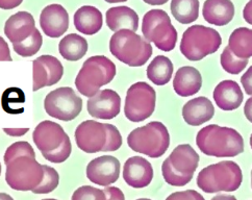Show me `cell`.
<instances>
[{"label":"cell","instance_id":"1","mask_svg":"<svg viewBox=\"0 0 252 200\" xmlns=\"http://www.w3.org/2000/svg\"><path fill=\"white\" fill-rule=\"evenodd\" d=\"M196 144L206 156L233 158L244 152V140L236 130L226 126L211 124L197 133Z\"/></svg>","mask_w":252,"mask_h":200},{"label":"cell","instance_id":"2","mask_svg":"<svg viewBox=\"0 0 252 200\" xmlns=\"http://www.w3.org/2000/svg\"><path fill=\"white\" fill-rule=\"evenodd\" d=\"M243 180L240 166L232 161H222L202 169L197 176V186L205 193L235 192Z\"/></svg>","mask_w":252,"mask_h":200},{"label":"cell","instance_id":"3","mask_svg":"<svg viewBox=\"0 0 252 200\" xmlns=\"http://www.w3.org/2000/svg\"><path fill=\"white\" fill-rule=\"evenodd\" d=\"M110 51L117 60L129 67H141L151 58L152 46L136 32L121 30L112 35Z\"/></svg>","mask_w":252,"mask_h":200},{"label":"cell","instance_id":"4","mask_svg":"<svg viewBox=\"0 0 252 200\" xmlns=\"http://www.w3.org/2000/svg\"><path fill=\"white\" fill-rule=\"evenodd\" d=\"M116 75V65L104 56L89 58L79 70L75 86L80 94L93 97L102 86L109 85Z\"/></svg>","mask_w":252,"mask_h":200},{"label":"cell","instance_id":"5","mask_svg":"<svg viewBox=\"0 0 252 200\" xmlns=\"http://www.w3.org/2000/svg\"><path fill=\"white\" fill-rule=\"evenodd\" d=\"M131 150L158 159L164 156L170 146V134L167 127L159 121L149 122L133 130L127 137Z\"/></svg>","mask_w":252,"mask_h":200},{"label":"cell","instance_id":"6","mask_svg":"<svg viewBox=\"0 0 252 200\" xmlns=\"http://www.w3.org/2000/svg\"><path fill=\"white\" fill-rule=\"evenodd\" d=\"M222 44L220 33L203 25H193L184 33L181 52L189 61L198 62L217 52Z\"/></svg>","mask_w":252,"mask_h":200},{"label":"cell","instance_id":"7","mask_svg":"<svg viewBox=\"0 0 252 200\" xmlns=\"http://www.w3.org/2000/svg\"><path fill=\"white\" fill-rule=\"evenodd\" d=\"M144 38L166 52L173 50L177 43V32L169 15L163 10H151L143 17Z\"/></svg>","mask_w":252,"mask_h":200},{"label":"cell","instance_id":"8","mask_svg":"<svg viewBox=\"0 0 252 200\" xmlns=\"http://www.w3.org/2000/svg\"><path fill=\"white\" fill-rule=\"evenodd\" d=\"M44 168L37 160L21 156L6 165L5 180L16 191H32L43 180Z\"/></svg>","mask_w":252,"mask_h":200},{"label":"cell","instance_id":"9","mask_svg":"<svg viewBox=\"0 0 252 200\" xmlns=\"http://www.w3.org/2000/svg\"><path fill=\"white\" fill-rule=\"evenodd\" d=\"M157 94L155 89L144 81L133 84L125 97L124 114L131 122H142L154 114Z\"/></svg>","mask_w":252,"mask_h":200},{"label":"cell","instance_id":"10","mask_svg":"<svg viewBox=\"0 0 252 200\" xmlns=\"http://www.w3.org/2000/svg\"><path fill=\"white\" fill-rule=\"evenodd\" d=\"M44 108L50 117L62 121H71L83 110V100L70 87L51 91L44 100Z\"/></svg>","mask_w":252,"mask_h":200},{"label":"cell","instance_id":"11","mask_svg":"<svg viewBox=\"0 0 252 200\" xmlns=\"http://www.w3.org/2000/svg\"><path fill=\"white\" fill-rule=\"evenodd\" d=\"M75 142L77 147L87 153L103 151L107 140L105 123L95 120H87L80 123L75 130Z\"/></svg>","mask_w":252,"mask_h":200},{"label":"cell","instance_id":"12","mask_svg":"<svg viewBox=\"0 0 252 200\" xmlns=\"http://www.w3.org/2000/svg\"><path fill=\"white\" fill-rule=\"evenodd\" d=\"M64 75V67L56 57L41 56L32 62V90L58 84Z\"/></svg>","mask_w":252,"mask_h":200},{"label":"cell","instance_id":"13","mask_svg":"<svg viewBox=\"0 0 252 200\" xmlns=\"http://www.w3.org/2000/svg\"><path fill=\"white\" fill-rule=\"evenodd\" d=\"M120 162L112 156H102L92 160L87 166V177L98 186L107 187L118 180L120 176Z\"/></svg>","mask_w":252,"mask_h":200},{"label":"cell","instance_id":"14","mask_svg":"<svg viewBox=\"0 0 252 200\" xmlns=\"http://www.w3.org/2000/svg\"><path fill=\"white\" fill-rule=\"evenodd\" d=\"M87 107L88 113L95 119L111 120L120 114L121 98L115 91L105 89L90 97Z\"/></svg>","mask_w":252,"mask_h":200},{"label":"cell","instance_id":"15","mask_svg":"<svg viewBox=\"0 0 252 200\" xmlns=\"http://www.w3.org/2000/svg\"><path fill=\"white\" fill-rule=\"evenodd\" d=\"M40 25L45 35L60 38L69 29V15L61 4L47 5L41 13Z\"/></svg>","mask_w":252,"mask_h":200},{"label":"cell","instance_id":"16","mask_svg":"<svg viewBox=\"0 0 252 200\" xmlns=\"http://www.w3.org/2000/svg\"><path fill=\"white\" fill-rule=\"evenodd\" d=\"M123 178L131 188H145L154 179V168L144 158L131 157L124 164Z\"/></svg>","mask_w":252,"mask_h":200},{"label":"cell","instance_id":"17","mask_svg":"<svg viewBox=\"0 0 252 200\" xmlns=\"http://www.w3.org/2000/svg\"><path fill=\"white\" fill-rule=\"evenodd\" d=\"M66 134L64 129L60 124L45 120L39 123L34 129L32 140L41 153L50 152L60 146L65 140Z\"/></svg>","mask_w":252,"mask_h":200},{"label":"cell","instance_id":"18","mask_svg":"<svg viewBox=\"0 0 252 200\" xmlns=\"http://www.w3.org/2000/svg\"><path fill=\"white\" fill-rule=\"evenodd\" d=\"M35 30L34 19L29 12H18L5 22L4 33L13 44L23 42Z\"/></svg>","mask_w":252,"mask_h":200},{"label":"cell","instance_id":"19","mask_svg":"<svg viewBox=\"0 0 252 200\" xmlns=\"http://www.w3.org/2000/svg\"><path fill=\"white\" fill-rule=\"evenodd\" d=\"M216 104L222 111H235L243 102L244 95L235 80H223L214 90L213 94Z\"/></svg>","mask_w":252,"mask_h":200},{"label":"cell","instance_id":"20","mask_svg":"<svg viewBox=\"0 0 252 200\" xmlns=\"http://www.w3.org/2000/svg\"><path fill=\"white\" fill-rule=\"evenodd\" d=\"M215 115V107L206 97H196L188 101L183 107V117L187 124L200 126L210 121Z\"/></svg>","mask_w":252,"mask_h":200},{"label":"cell","instance_id":"21","mask_svg":"<svg viewBox=\"0 0 252 200\" xmlns=\"http://www.w3.org/2000/svg\"><path fill=\"white\" fill-rule=\"evenodd\" d=\"M202 15L204 20L212 25H227L235 16V5L230 0H205Z\"/></svg>","mask_w":252,"mask_h":200},{"label":"cell","instance_id":"22","mask_svg":"<svg viewBox=\"0 0 252 200\" xmlns=\"http://www.w3.org/2000/svg\"><path fill=\"white\" fill-rule=\"evenodd\" d=\"M202 86L200 72L191 66L179 68L173 79V89L178 96L188 97L198 93Z\"/></svg>","mask_w":252,"mask_h":200},{"label":"cell","instance_id":"23","mask_svg":"<svg viewBox=\"0 0 252 200\" xmlns=\"http://www.w3.org/2000/svg\"><path fill=\"white\" fill-rule=\"evenodd\" d=\"M106 25L112 32L129 30L137 32L139 29V16L128 6H115L105 14Z\"/></svg>","mask_w":252,"mask_h":200},{"label":"cell","instance_id":"24","mask_svg":"<svg viewBox=\"0 0 252 200\" xmlns=\"http://www.w3.org/2000/svg\"><path fill=\"white\" fill-rule=\"evenodd\" d=\"M171 165L183 174L194 175L199 165V156L189 144L178 145L168 157Z\"/></svg>","mask_w":252,"mask_h":200},{"label":"cell","instance_id":"25","mask_svg":"<svg viewBox=\"0 0 252 200\" xmlns=\"http://www.w3.org/2000/svg\"><path fill=\"white\" fill-rule=\"evenodd\" d=\"M103 17L97 7L92 5H84L74 14L75 29L84 34L92 35L101 30Z\"/></svg>","mask_w":252,"mask_h":200},{"label":"cell","instance_id":"26","mask_svg":"<svg viewBox=\"0 0 252 200\" xmlns=\"http://www.w3.org/2000/svg\"><path fill=\"white\" fill-rule=\"evenodd\" d=\"M59 51L65 60L76 62L86 56L88 51V42L82 35L70 33L61 40Z\"/></svg>","mask_w":252,"mask_h":200},{"label":"cell","instance_id":"27","mask_svg":"<svg viewBox=\"0 0 252 200\" xmlns=\"http://www.w3.org/2000/svg\"><path fill=\"white\" fill-rule=\"evenodd\" d=\"M173 64L165 56H158L147 67V77L157 86L167 85L173 74Z\"/></svg>","mask_w":252,"mask_h":200},{"label":"cell","instance_id":"28","mask_svg":"<svg viewBox=\"0 0 252 200\" xmlns=\"http://www.w3.org/2000/svg\"><path fill=\"white\" fill-rule=\"evenodd\" d=\"M228 47L240 59H250L252 57V30L247 27H239L229 37Z\"/></svg>","mask_w":252,"mask_h":200},{"label":"cell","instance_id":"29","mask_svg":"<svg viewBox=\"0 0 252 200\" xmlns=\"http://www.w3.org/2000/svg\"><path fill=\"white\" fill-rule=\"evenodd\" d=\"M171 13L182 24L195 22L199 16V0H172Z\"/></svg>","mask_w":252,"mask_h":200},{"label":"cell","instance_id":"30","mask_svg":"<svg viewBox=\"0 0 252 200\" xmlns=\"http://www.w3.org/2000/svg\"><path fill=\"white\" fill-rule=\"evenodd\" d=\"M43 44L41 33L35 29L30 37L23 42L13 44V48L17 54L23 58H30L37 53Z\"/></svg>","mask_w":252,"mask_h":200},{"label":"cell","instance_id":"31","mask_svg":"<svg viewBox=\"0 0 252 200\" xmlns=\"http://www.w3.org/2000/svg\"><path fill=\"white\" fill-rule=\"evenodd\" d=\"M248 60L249 59H240L236 57L227 46L225 47L221 54L220 63L222 68L229 74H239L247 67L249 62Z\"/></svg>","mask_w":252,"mask_h":200},{"label":"cell","instance_id":"32","mask_svg":"<svg viewBox=\"0 0 252 200\" xmlns=\"http://www.w3.org/2000/svg\"><path fill=\"white\" fill-rule=\"evenodd\" d=\"M161 172H163V177L167 184L173 187H184L188 185L193 178V175L183 174L173 168L169 162L168 158L164 161L163 166H161Z\"/></svg>","mask_w":252,"mask_h":200},{"label":"cell","instance_id":"33","mask_svg":"<svg viewBox=\"0 0 252 200\" xmlns=\"http://www.w3.org/2000/svg\"><path fill=\"white\" fill-rule=\"evenodd\" d=\"M44 168V177L42 183L32 190V192L34 194H48L55 191L60 183V175L58 171L47 165H43Z\"/></svg>","mask_w":252,"mask_h":200},{"label":"cell","instance_id":"34","mask_svg":"<svg viewBox=\"0 0 252 200\" xmlns=\"http://www.w3.org/2000/svg\"><path fill=\"white\" fill-rule=\"evenodd\" d=\"M21 156H28L31 158L35 159V153L32 145L29 142L20 141L12 144L8 147L4 153V163L7 165L8 163L13 161L14 159L21 157Z\"/></svg>","mask_w":252,"mask_h":200},{"label":"cell","instance_id":"35","mask_svg":"<svg viewBox=\"0 0 252 200\" xmlns=\"http://www.w3.org/2000/svg\"><path fill=\"white\" fill-rule=\"evenodd\" d=\"M71 151H72L71 141H70L69 135L66 134L65 140L63 141V143L57 149L52 150L50 152H44V153H42V156H43V158H45V160H47L51 163L61 164V163H64L65 161L68 160V158L71 154Z\"/></svg>","mask_w":252,"mask_h":200},{"label":"cell","instance_id":"36","mask_svg":"<svg viewBox=\"0 0 252 200\" xmlns=\"http://www.w3.org/2000/svg\"><path fill=\"white\" fill-rule=\"evenodd\" d=\"M71 200H106V196L103 190L83 186L75 191Z\"/></svg>","mask_w":252,"mask_h":200},{"label":"cell","instance_id":"37","mask_svg":"<svg viewBox=\"0 0 252 200\" xmlns=\"http://www.w3.org/2000/svg\"><path fill=\"white\" fill-rule=\"evenodd\" d=\"M107 131V140L103 151H116L122 146V135L118 129L113 124L105 123Z\"/></svg>","mask_w":252,"mask_h":200},{"label":"cell","instance_id":"38","mask_svg":"<svg viewBox=\"0 0 252 200\" xmlns=\"http://www.w3.org/2000/svg\"><path fill=\"white\" fill-rule=\"evenodd\" d=\"M166 200H205L203 196L195 190H187L175 192L167 197Z\"/></svg>","mask_w":252,"mask_h":200},{"label":"cell","instance_id":"39","mask_svg":"<svg viewBox=\"0 0 252 200\" xmlns=\"http://www.w3.org/2000/svg\"><path fill=\"white\" fill-rule=\"evenodd\" d=\"M241 84L247 95L252 96V66L241 77Z\"/></svg>","mask_w":252,"mask_h":200},{"label":"cell","instance_id":"40","mask_svg":"<svg viewBox=\"0 0 252 200\" xmlns=\"http://www.w3.org/2000/svg\"><path fill=\"white\" fill-rule=\"evenodd\" d=\"M106 200H125L124 194L119 188L106 187L104 190Z\"/></svg>","mask_w":252,"mask_h":200},{"label":"cell","instance_id":"41","mask_svg":"<svg viewBox=\"0 0 252 200\" xmlns=\"http://www.w3.org/2000/svg\"><path fill=\"white\" fill-rule=\"evenodd\" d=\"M0 61H3V62L12 61L10 47H8L7 43L1 35H0Z\"/></svg>","mask_w":252,"mask_h":200},{"label":"cell","instance_id":"42","mask_svg":"<svg viewBox=\"0 0 252 200\" xmlns=\"http://www.w3.org/2000/svg\"><path fill=\"white\" fill-rule=\"evenodd\" d=\"M23 2V0H0V8L2 10H13V8L19 6Z\"/></svg>","mask_w":252,"mask_h":200},{"label":"cell","instance_id":"43","mask_svg":"<svg viewBox=\"0 0 252 200\" xmlns=\"http://www.w3.org/2000/svg\"><path fill=\"white\" fill-rule=\"evenodd\" d=\"M29 127H25V129H3V132L10 137H22L26 133H29Z\"/></svg>","mask_w":252,"mask_h":200},{"label":"cell","instance_id":"44","mask_svg":"<svg viewBox=\"0 0 252 200\" xmlns=\"http://www.w3.org/2000/svg\"><path fill=\"white\" fill-rule=\"evenodd\" d=\"M243 18L248 24L252 25V0H249L243 10Z\"/></svg>","mask_w":252,"mask_h":200},{"label":"cell","instance_id":"45","mask_svg":"<svg viewBox=\"0 0 252 200\" xmlns=\"http://www.w3.org/2000/svg\"><path fill=\"white\" fill-rule=\"evenodd\" d=\"M244 114H245V117L248 119V121L252 123V97H250L245 102Z\"/></svg>","mask_w":252,"mask_h":200},{"label":"cell","instance_id":"46","mask_svg":"<svg viewBox=\"0 0 252 200\" xmlns=\"http://www.w3.org/2000/svg\"><path fill=\"white\" fill-rule=\"evenodd\" d=\"M143 1L150 5H163L167 3L169 0H143Z\"/></svg>","mask_w":252,"mask_h":200},{"label":"cell","instance_id":"47","mask_svg":"<svg viewBox=\"0 0 252 200\" xmlns=\"http://www.w3.org/2000/svg\"><path fill=\"white\" fill-rule=\"evenodd\" d=\"M212 200H237V198L232 195H227V194H220L215 196L212 198Z\"/></svg>","mask_w":252,"mask_h":200},{"label":"cell","instance_id":"48","mask_svg":"<svg viewBox=\"0 0 252 200\" xmlns=\"http://www.w3.org/2000/svg\"><path fill=\"white\" fill-rule=\"evenodd\" d=\"M0 200H14V199L12 198V196H10L8 194L0 193Z\"/></svg>","mask_w":252,"mask_h":200},{"label":"cell","instance_id":"49","mask_svg":"<svg viewBox=\"0 0 252 200\" xmlns=\"http://www.w3.org/2000/svg\"><path fill=\"white\" fill-rule=\"evenodd\" d=\"M107 3H120V2H125L127 0H104Z\"/></svg>","mask_w":252,"mask_h":200},{"label":"cell","instance_id":"50","mask_svg":"<svg viewBox=\"0 0 252 200\" xmlns=\"http://www.w3.org/2000/svg\"><path fill=\"white\" fill-rule=\"evenodd\" d=\"M250 147H251V149H252V133H251V135H250Z\"/></svg>","mask_w":252,"mask_h":200},{"label":"cell","instance_id":"51","mask_svg":"<svg viewBox=\"0 0 252 200\" xmlns=\"http://www.w3.org/2000/svg\"><path fill=\"white\" fill-rule=\"evenodd\" d=\"M137 200H151V199H148V198H140V199H137Z\"/></svg>","mask_w":252,"mask_h":200},{"label":"cell","instance_id":"52","mask_svg":"<svg viewBox=\"0 0 252 200\" xmlns=\"http://www.w3.org/2000/svg\"><path fill=\"white\" fill-rule=\"evenodd\" d=\"M251 188H252V170H251Z\"/></svg>","mask_w":252,"mask_h":200},{"label":"cell","instance_id":"53","mask_svg":"<svg viewBox=\"0 0 252 200\" xmlns=\"http://www.w3.org/2000/svg\"><path fill=\"white\" fill-rule=\"evenodd\" d=\"M0 174H1V164H0Z\"/></svg>","mask_w":252,"mask_h":200},{"label":"cell","instance_id":"54","mask_svg":"<svg viewBox=\"0 0 252 200\" xmlns=\"http://www.w3.org/2000/svg\"><path fill=\"white\" fill-rule=\"evenodd\" d=\"M43 200H58V199H43Z\"/></svg>","mask_w":252,"mask_h":200}]
</instances>
